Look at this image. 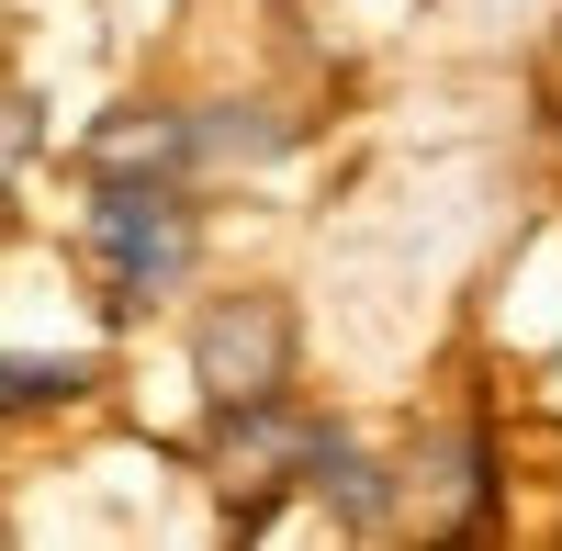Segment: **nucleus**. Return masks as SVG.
Wrapping results in <instances>:
<instances>
[{"instance_id":"f257e3e1","label":"nucleus","mask_w":562,"mask_h":551,"mask_svg":"<svg viewBox=\"0 0 562 551\" xmlns=\"http://www.w3.org/2000/svg\"><path fill=\"white\" fill-rule=\"evenodd\" d=\"M192 248H203V214L180 180L158 169H102V192H90V259H102L113 304H169L192 282Z\"/></svg>"},{"instance_id":"f03ea898","label":"nucleus","mask_w":562,"mask_h":551,"mask_svg":"<svg viewBox=\"0 0 562 551\" xmlns=\"http://www.w3.org/2000/svg\"><path fill=\"white\" fill-rule=\"evenodd\" d=\"M192 372H203L214 405H270L281 383H293V304H281V293H225V304H203Z\"/></svg>"},{"instance_id":"7ed1b4c3","label":"nucleus","mask_w":562,"mask_h":551,"mask_svg":"<svg viewBox=\"0 0 562 551\" xmlns=\"http://www.w3.org/2000/svg\"><path fill=\"white\" fill-rule=\"evenodd\" d=\"M90 383H102L90 349H57V360H12L0 349V417H23V405H79Z\"/></svg>"},{"instance_id":"20e7f679","label":"nucleus","mask_w":562,"mask_h":551,"mask_svg":"<svg viewBox=\"0 0 562 551\" xmlns=\"http://www.w3.org/2000/svg\"><path fill=\"white\" fill-rule=\"evenodd\" d=\"M23 158H34V102H0V192H12Z\"/></svg>"}]
</instances>
